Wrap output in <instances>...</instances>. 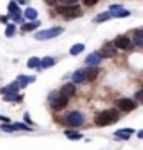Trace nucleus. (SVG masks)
<instances>
[{
    "instance_id": "1",
    "label": "nucleus",
    "mask_w": 143,
    "mask_h": 150,
    "mask_svg": "<svg viewBox=\"0 0 143 150\" xmlns=\"http://www.w3.org/2000/svg\"><path fill=\"white\" fill-rule=\"evenodd\" d=\"M118 120V112L117 110H105V112H100L95 115V123L98 127H105V125H110V123H115Z\"/></svg>"
},
{
    "instance_id": "2",
    "label": "nucleus",
    "mask_w": 143,
    "mask_h": 150,
    "mask_svg": "<svg viewBox=\"0 0 143 150\" xmlns=\"http://www.w3.org/2000/svg\"><path fill=\"white\" fill-rule=\"evenodd\" d=\"M57 12H58V13H62L65 18H77V17L82 15V10H80L78 5H75V4L58 5V7H57Z\"/></svg>"
},
{
    "instance_id": "3",
    "label": "nucleus",
    "mask_w": 143,
    "mask_h": 150,
    "mask_svg": "<svg viewBox=\"0 0 143 150\" xmlns=\"http://www.w3.org/2000/svg\"><path fill=\"white\" fill-rule=\"evenodd\" d=\"M67 103H68V97L57 93V92H53L50 95V105H52L53 110H62V108L67 107Z\"/></svg>"
},
{
    "instance_id": "4",
    "label": "nucleus",
    "mask_w": 143,
    "mask_h": 150,
    "mask_svg": "<svg viewBox=\"0 0 143 150\" xmlns=\"http://www.w3.org/2000/svg\"><path fill=\"white\" fill-rule=\"evenodd\" d=\"M62 32H63L62 27H52V28H47V30H42V32L35 33V38H37V40H48V38L58 37Z\"/></svg>"
},
{
    "instance_id": "5",
    "label": "nucleus",
    "mask_w": 143,
    "mask_h": 150,
    "mask_svg": "<svg viewBox=\"0 0 143 150\" xmlns=\"http://www.w3.org/2000/svg\"><path fill=\"white\" fill-rule=\"evenodd\" d=\"M65 122L68 123V125L78 127V125H82V123L85 122V117H83V113H80V112H72V113H68V115H67Z\"/></svg>"
},
{
    "instance_id": "6",
    "label": "nucleus",
    "mask_w": 143,
    "mask_h": 150,
    "mask_svg": "<svg viewBox=\"0 0 143 150\" xmlns=\"http://www.w3.org/2000/svg\"><path fill=\"white\" fill-rule=\"evenodd\" d=\"M117 107L123 112H132L137 108V102L130 100V98H120V100H117Z\"/></svg>"
},
{
    "instance_id": "7",
    "label": "nucleus",
    "mask_w": 143,
    "mask_h": 150,
    "mask_svg": "<svg viewBox=\"0 0 143 150\" xmlns=\"http://www.w3.org/2000/svg\"><path fill=\"white\" fill-rule=\"evenodd\" d=\"M113 43H115V47H117V48H122V50H127V48L132 47L130 38L125 37V35H118V37L113 40Z\"/></svg>"
},
{
    "instance_id": "8",
    "label": "nucleus",
    "mask_w": 143,
    "mask_h": 150,
    "mask_svg": "<svg viewBox=\"0 0 143 150\" xmlns=\"http://www.w3.org/2000/svg\"><path fill=\"white\" fill-rule=\"evenodd\" d=\"M101 57H105V59H110V57H115V54H117V47H115V43H106V45H103V48H101Z\"/></svg>"
},
{
    "instance_id": "9",
    "label": "nucleus",
    "mask_w": 143,
    "mask_h": 150,
    "mask_svg": "<svg viewBox=\"0 0 143 150\" xmlns=\"http://www.w3.org/2000/svg\"><path fill=\"white\" fill-rule=\"evenodd\" d=\"M98 74H100V70H98V67L97 65H88V69L85 70V79L88 82L95 80L97 77H98Z\"/></svg>"
},
{
    "instance_id": "10",
    "label": "nucleus",
    "mask_w": 143,
    "mask_h": 150,
    "mask_svg": "<svg viewBox=\"0 0 143 150\" xmlns=\"http://www.w3.org/2000/svg\"><path fill=\"white\" fill-rule=\"evenodd\" d=\"M101 62V54L100 52H92L87 59H85V64L87 65H98Z\"/></svg>"
},
{
    "instance_id": "11",
    "label": "nucleus",
    "mask_w": 143,
    "mask_h": 150,
    "mask_svg": "<svg viewBox=\"0 0 143 150\" xmlns=\"http://www.w3.org/2000/svg\"><path fill=\"white\" fill-rule=\"evenodd\" d=\"M110 12L113 17H128L130 15V12L122 8V5H111L110 7Z\"/></svg>"
},
{
    "instance_id": "12",
    "label": "nucleus",
    "mask_w": 143,
    "mask_h": 150,
    "mask_svg": "<svg viewBox=\"0 0 143 150\" xmlns=\"http://www.w3.org/2000/svg\"><path fill=\"white\" fill-rule=\"evenodd\" d=\"M75 92H77V88H75V85L73 83H65L63 87H62V90H60V93L62 95H65V97H73L75 95Z\"/></svg>"
},
{
    "instance_id": "13",
    "label": "nucleus",
    "mask_w": 143,
    "mask_h": 150,
    "mask_svg": "<svg viewBox=\"0 0 143 150\" xmlns=\"http://www.w3.org/2000/svg\"><path fill=\"white\" fill-rule=\"evenodd\" d=\"M72 79H73L75 83H82V82H85L87 79H85V70H77L73 75H72Z\"/></svg>"
},
{
    "instance_id": "14",
    "label": "nucleus",
    "mask_w": 143,
    "mask_h": 150,
    "mask_svg": "<svg viewBox=\"0 0 143 150\" xmlns=\"http://www.w3.org/2000/svg\"><path fill=\"white\" fill-rule=\"evenodd\" d=\"M111 17H113V15H111V12L108 10V12H103V13H98V15L95 17V20H93V22H95V23H101V22L108 20V18H111Z\"/></svg>"
},
{
    "instance_id": "15",
    "label": "nucleus",
    "mask_w": 143,
    "mask_h": 150,
    "mask_svg": "<svg viewBox=\"0 0 143 150\" xmlns=\"http://www.w3.org/2000/svg\"><path fill=\"white\" fill-rule=\"evenodd\" d=\"M132 134H133V130H130V129H127V130H117V132H115V135H117L118 139H122V140H128Z\"/></svg>"
},
{
    "instance_id": "16",
    "label": "nucleus",
    "mask_w": 143,
    "mask_h": 150,
    "mask_svg": "<svg viewBox=\"0 0 143 150\" xmlns=\"http://www.w3.org/2000/svg\"><path fill=\"white\" fill-rule=\"evenodd\" d=\"M33 80H35L33 77H25V75H20V77L17 79V82H18V85L20 87H27L28 83H32Z\"/></svg>"
},
{
    "instance_id": "17",
    "label": "nucleus",
    "mask_w": 143,
    "mask_h": 150,
    "mask_svg": "<svg viewBox=\"0 0 143 150\" xmlns=\"http://www.w3.org/2000/svg\"><path fill=\"white\" fill-rule=\"evenodd\" d=\"M38 25H40V22H38V20H33V22H30V23H25V25L22 27V30H23V32H32V30H35Z\"/></svg>"
},
{
    "instance_id": "18",
    "label": "nucleus",
    "mask_w": 143,
    "mask_h": 150,
    "mask_svg": "<svg viewBox=\"0 0 143 150\" xmlns=\"http://www.w3.org/2000/svg\"><path fill=\"white\" fill-rule=\"evenodd\" d=\"M55 64V60L52 57H45V59L40 60V69H48V67H52Z\"/></svg>"
},
{
    "instance_id": "19",
    "label": "nucleus",
    "mask_w": 143,
    "mask_h": 150,
    "mask_svg": "<svg viewBox=\"0 0 143 150\" xmlns=\"http://www.w3.org/2000/svg\"><path fill=\"white\" fill-rule=\"evenodd\" d=\"M83 50H85L83 43H77V45H73V47L70 48V54H72V55H78V54H82Z\"/></svg>"
},
{
    "instance_id": "20",
    "label": "nucleus",
    "mask_w": 143,
    "mask_h": 150,
    "mask_svg": "<svg viewBox=\"0 0 143 150\" xmlns=\"http://www.w3.org/2000/svg\"><path fill=\"white\" fill-rule=\"evenodd\" d=\"M27 67H28V69H40V59H37V57H32V59L28 60Z\"/></svg>"
},
{
    "instance_id": "21",
    "label": "nucleus",
    "mask_w": 143,
    "mask_h": 150,
    "mask_svg": "<svg viewBox=\"0 0 143 150\" xmlns=\"http://www.w3.org/2000/svg\"><path fill=\"white\" fill-rule=\"evenodd\" d=\"M23 15H25L27 20H35V18H37V10H33V8H27Z\"/></svg>"
},
{
    "instance_id": "22",
    "label": "nucleus",
    "mask_w": 143,
    "mask_h": 150,
    "mask_svg": "<svg viewBox=\"0 0 143 150\" xmlns=\"http://www.w3.org/2000/svg\"><path fill=\"white\" fill-rule=\"evenodd\" d=\"M65 137H68V139H82V134L80 132H73V130H65Z\"/></svg>"
},
{
    "instance_id": "23",
    "label": "nucleus",
    "mask_w": 143,
    "mask_h": 150,
    "mask_svg": "<svg viewBox=\"0 0 143 150\" xmlns=\"http://www.w3.org/2000/svg\"><path fill=\"white\" fill-rule=\"evenodd\" d=\"M18 7H17V2H10V4H8V13H10V15H13V13H18Z\"/></svg>"
},
{
    "instance_id": "24",
    "label": "nucleus",
    "mask_w": 143,
    "mask_h": 150,
    "mask_svg": "<svg viewBox=\"0 0 143 150\" xmlns=\"http://www.w3.org/2000/svg\"><path fill=\"white\" fill-rule=\"evenodd\" d=\"M135 43H137L138 47H143V33L142 32L135 33Z\"/></svg>"
},
{
    "instance_id": "25",
    "label": "nucleus",
    "mask_w": 143,
    "mask_h": 150,
    "mask_svg": "<svg viewBox=\"0 0 143 150\" xmlns=\"http://www.w3.org/2000/svg\"><path fill=\"white\" fill-rule=\"evenodd\" d=\"M13 33H15V25H7V30H5V35L8 38L13 37Z\"/></svg>"
},
{
    "instance_id": "26",
    "label": "nucleus",
    "mask_w": 143,
    "mask_h": 150,
    "mask_svg": "<svg viewBox=\"0 0 143 150\" xmlns=\"http://www.w3.org/2000/svg\"><path fill=\"white\" fill-rule=\"evenodd\" d=\"M2 130L4 132H15L17 127L15 125H10V123H5V125H2Z\"/></svg>"
},
{
    "instance_id": "27",
    "label": "nucleus",
    "mask_w": 143,
    "mask_h": 150,
    "mask_svg": "<svg viewBox=\"0 0 143 150\" xmlns=\"http://www.w3.org/2000/svg\"><path fill=\"white\" fill-rule=\"evenodd\" d=\"M15 127L20 130H32V127H27L25 123H15Z\"/></svg>"
},
{
    "instance_id": "28",
    "label": "nucleus",
    "mask_w": 143,
    "mask_h": 150,
    "mask_svg": "<svg viewBox=\"0 0 143 150\" xmlns=\"http://www.w3.org/2000/svg\"><path fill=\"white\" fill-rule=\"evenodd\" d=\"M98 0H83V5H87V7H92V5H95Z\"/></svg>"
},
{
    "instance_id": "29",
    "label": "nucleus",
    "mask_w": 143,
    "mask_h": 150,
    "mask_svg": "<svg viewBox=\"0 0 143 150\" xmlns=\"http://www.w3.org/2000/svg\"><path fill=\"white\" fill-rule=\"evenodd\" d=\"M135 98H137V100H140V102L143 103V90H138L137 95H135Z\"/></svg>"
},
{
    "instance_id": "30",
    "label": "nucleus",
    "mask_w": 143,
    "mask_h": 150,
    "mask_svg": "<svg viewBox=\"0 0 143 150\" xmlns=\"http://www.w3.org/2000/svg\"><path fill=\"white\" fill-rule=\"evenodd\" d=\"M7 20H8V17H5V15H0V23H7Z\"/></svg>"
},
{
    "instance_id": "31",
    "label": "nucleus",
    "mask_w": 143,
    "mask_h": 150,
    "mask_svg": "<svg viewBox=\"0 0 143 150\" xmlns=\"http://www.w3.org/2000/svg\"><path fill=\"white\" fill-rule=\"evenodd\" d=\"M43 2H45V4H50V5H55L57 0H43Z\"/></svg>"
},
{
    "instance_id": "32",
    "label": "nucleus",
    "mask_w": 143,
    "mask_h": 150,
    "mask_svg": "<svg viewBox=\"0 0 143 150\" xmlns=\"http://www.w3.org/2000/svg\"><path fill=\"white\" fill-rule=\"evenodd\" d=\"M78 0H65V4H77Z\"/></svg>"
},
{
    "instance_id": "33",
    "label": "nucleus",
    "mask_w": 143,
    "mask_h": 150,
    "mask_svg": "<svg viewBox=\"0 0 143 150\" xmlns=\"http://www.w3.org/2000/svg\"><path fill=\"white\" fill-rule=\"evenodd\" d=\"M25 122H28V123H32V120H30V117H28V115H27V113H25Z\"/></svg>"
},
{
    "instance_id": "34",
    "label": "nucleus",
    "mask_w": 143,
    "mask_h": 150,
    "mask_svg": "<svg viewBox=\"0 0 143 150\" xmlns=\"http://www.w3.org/2000/svg\"><path fill=\"white\" fill-rule=\"evenodd\" d=\"M0 120H2V122H8V118H7V117H2V115H0Z\"/></svg>"
},
{
    "instance_id": "35",
    "label": "nucleus",
    "mask_w": 143,
    "mask_h": 150,
    "mask_svg": "<svg viewBox=\"0 0 143 150\" xmlns=\"http://www.w3.org/2000/svg\"><path fill=\"white\" fill-rule=\"evenodd\" d=\"M138 139H143V130H140V132H138Z\"/></svg>"
},
{
    "instance_id": "36",
    "label": "nucleus",
    "mask_w": 143,
    "mask_h": 150,
    "mask_svg": "<svg viewBox=\"0 0 143 150\" xmlns=\"http://www.w3.org/2000/svg\"><path fill=\"white\" fill-rule=\"evenodd\" d=\"M17 2H23V0H17Z\"/></svg>"
}]
</instances>
